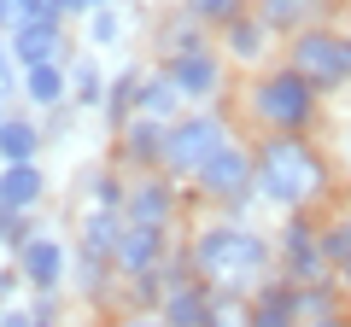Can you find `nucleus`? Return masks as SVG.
Masks as SVG:
<instances>
[{"label":"nucleus","mask_w":351,"mask_h":327,"mask_svg":"<svg viewBox=\"0 0 351 327\" xmlns=\"http://www.w3.org/2000/svg\"><path fill=\"white\" fill-rule=\"evenodd\" d=\"M188 257L193 275L217 292H258L263 280L276 275V228L240 222V216H199L188 228Z\"/></svg>","instance_id":"f257e3e1"},{"label":"nucleus","mask_w":351,"mask_h":327,"mask_svg":"<svg viewBox=\"0 0 351 327\" xmlns=\"http://www.w3.org/2000/svg\"><path fill=\"white\" fill-rule=\"evenodd\" d=\"M252 164H258V205L276 216L322 211L339 193V164L311 135H258L252 140Z\"/></svg>","instance_id":"f03ea898"},{"label":"nucleus","mask_w":351,"mask_h":327,"mask_svg":"<svg viewBox=\"0 0 351 327\" xmlns=\"http://www.w3.org/2000/svg\"><path fill=\"white\" fill-rule=\"evenodd\" d=\"M322 112H328V100L287 59L252 70L246 88H240V117H246L258 135H311V129L322 123Z\"/></svg>","instance_id":"7ed1b4c3"},{"label":"nucleus","mask_w":351,"mask_h":327,"mask_svg":"<svg viewBox=\"0 0 351 327\" xmlns=\"http://www.w3.org/2000/svg\"><path fill=\"white\" fill-rule=\"evenodd\" d=\"M234 135L240 129H234V117H228V105H188V112L164 129V164L158 170L170 181H182V187H193V176H199Z\"/></svg>","instance_id":"20e7f679"},{"label":"nucleus","mask_w":351,"mask_h":327,"mask_svg":"<svg viewBox=\"0 0 351 327\" xmlns=\"http://www.w3.org/2000/svg\"><path fill=\"white\" fill-rule=\"evenodd\" d=\"M188 193L205 205V211H217V216H240V222H252V211H258V164H252V140L234 135L199 176H193Z\"/></svg>","instance_id":"39448f33"},{"label":"nucleus","mask_w":351,"mask_h":327,"mask_svg":"<svg viewBox=\"0 0 351 327\" xmlns=\"http://www.w3.org/2000/svg\"><path fill=\"white\" fill-rule=\"evenodd\" d=\"M281 59L311 82L322 100H339L351 88V47H346V24H311L299 36L281 41Z\"/></svg>","instance_id":"423d86ee"},{"label":"nucleus","mask_w":351,"mask_h":327,"mask_svg":"<svg viewBox=\"0 0 351 327\" xmlns=\"http://www.w3.org/2000/svg\"><path fill=\"white\" fill-rule=\"evenodd\" d=\"M276 269L293 287H311V280H334L322 252V211H287L276 216Z\"/></svg>","instance_id":"0eeeda50"},{"label":"nucleus","mask_w":351,"mask_h":327,"mask_svg":"<svg viewBox=\"0 0 351 327\" xmlns=\"http://www.w3.org/2000/svg\"><path fill=\"white\" fill-rule=\"evenodd\" d=\"M193 193L182 181H170L164 170H141L129 176V193H123V222H147V228H176L182 222V205Z\"/></svg>","instance_id":"6e6552de"},{"label":"nucleus","mask_w":351,"mask_h":327,"mask_svg":"<svg viewBox=\"0 0 351 327\" xmlns=\"http://www.w3.org/2000/svg\"><path fill=\"white\" fill-rule=\"evenodd\" d=\"M158 64V59H152ZM164 70L176 76V88H182V100L188 105H223L228 100V76H234V64L223 59V47H199V53H182V59H164Z\"/></svg>","instance_id":"1a4fd4ad"},{"label":"nucleus","mask_w":351,"mask_h":327,"mask_svg":"<svg viewBox=\"0 0 351 327\" xmlns=\"http://www.w3.org/2000/svg\"><path fill=\"white\" fill-rule=\"evenodd\" d=\"M12 269H18V280H24L29 292H64V280H71V239L53 234V228H36V234L18 246Z\"/></svg>","instance_id":"9d476101"},{"label":"nucleus","mask_w":351,"mask_h":327,"mask_svg":"<svg viewBox=\"0 0 351 327\" xmlns=\"http://www.w3.org/2000/svg\"><path fill=\"white\" fill-rule=\"evenodd\" d=\"M170 246H176V228L129 222V228H123V239H117V252H112L117 287H129V280H141V275H158L164 257H170Z\"/></svg>","instance_id":"9b49d317"},{"label":"nucleus","mask_w":351,"mask_h":327,"mask_svg":"<svg viewBox=\"0 0 351 327\" xmlns=\"http://www.w3.org/2000/svg\"><path fill=\"white\" fill-rule=\"evenodd\" d=\"M217 47H223V59L234 64V70H263V64H276V47L281 36L269 24H263L258 12H240L234 24L217 29Z\"/></svg>","instance_id":"f8f14e48"},{"label":"nucleus","mask_w":351,"mask_h":327,"mask_svg":"<svg viewBox=\"0 0 351 327\" xmlns=\"http://www.w3.org/2000/svg\"><path fill=\"white\" fill-rule=\"evenodd\" d=\"M6 47H12L18 70H29V64H71L76 59V41H71V29H64V18H36V24L12 29Z\"/></svg>","instance_id":"ddd939ff"},{"label":"nucleus","mask_w":351,"mask_h":327,"mask_svg":"<svg viewBox=\"0 0 351 327\" xmlns=\"http://www.w3.org/2000/svg\"><path fill=\"white\" fill-rule=\"evenodd\" d=\"M164 129H170V123H152V117L135 112L123 129H112V152H106V158H112L117 170H129V176L158 170V164H164Z\"/></svg>","instance_id":"4468645a"},{"label":"nucleus","mask_w":351,"mask_h":327,"mask_svg":"<svg viewBox=\"0 0 351 327\" xmlns=\"http://www.w3.org/2000/svg\"><path fill=\"white\" fill-rule=\"evenodd\" d=\"M211 36L217 29H205L199 18L176 0V6H164L158 18H152V59H182V53H199V47H211Z\"/></svg>","instance_id":"2eb2a0df"},{"label":"nucleus","mask_w":351,"mask_h":327,"mask_svg":"<svg viewBox=\"0 0 351 327\" xmlns=\"http://www.w3.org/2000/svg\"><path fill=\"white\" fill-rule=\"evenodd\" d=\"M334 6L339 0H252V12L276 29L281 41L299 36V29H311V24H334Z\"/></svg>","instance_id":"dca6fc26"},{"label":"nucleus","mask_w":351,"mask_h":327,"mask_svg":"<svg viewBox=\"0 0 351 327\" xmlns=\"http://www.w3.org/2000/svg\"><path fill=\"white\" fill-rule=\"evenodd\" d=\"M47 152V123L41 112H6L0 117V164H36Z\"/></svg>","instance_id":"f3484780"},{"label":"nucleus","mask_w":351,"mask_h":327,"mask_svg":"<svg viewBox=\"0 0 351 327\" xmlns=\"http://www.w3.org/2000/svg\"><path fill=\"white\" fill-rule=\"evenodd\" d=\"M18 100L29 105V112H64L71 105V70L64 64H29V70H18Z\"/></svg>","instance_id":"a211bd4d"},{"label":"nucleus","mask_w":351,"mask_h":327,"mask_svg":"<svg viewBox=\"0 0 351 327\" xmlns=\"http://www.w3.org/2000/svg\"><path fill=\"white\" fill-rule=\"evenodd\" d=\"M47 170L36 164H0V211H29L36 216L41 205H47Z\"/></svg>","instance_id":"6ab92c4d"},{"label":"nucleus","mask_w":351,"mask_h":327,"mask_svg":"<svg viewBox=\"0 0 351 327\" xmlns=\"http://www.w3.org/2000/svg\"><path fill=\"white\" fill-rule=\"evenodd\" d=\"M64 292H76L82 304H106V298H117V269L106 257L71 246V280H64Z\"/></svg>","instance_id":"aec40b11"},{"label":"nucleus","mask_w":351,"mask_h":327,"mask_svg":"<svg viewBox=\"0 0 351 327\" xmlns=\"http://www.w3.org/2000/svg\"><path fill=\"white\" fill-rule=\"evenodd\" d=\"M158 315H164V327H205V315H211V287H205L199 275H188V280H176V287H164Z\"/></svg>","instance_id":"412c9836"},{"label":"nucleus","mask_w":351,"mask_h":327,"mask_svg":"<svg viewBox=\"0 0 351 327\" xmlns=\"http://www.w3.org/2000/svg\"><path fill=\"white\" fill-rule=\"evenodd\" d=\"M71 112H82V117H100V105H106V88H112V76H106V64H100V53H76L71 64Z\"/></svg>","instance_id":"4be33fe9"},{"label":"nucleus","mask_w":351,"mask_h":327,"mask_svg":"<svg viewBox=\"0 0 351 327\" xmlns=\"http://www.w3.org/2000/svg\"><path fill=\"white\" fill-rule=\"evenodd\" d=\"M123 211H100V205H82L76 211V239L71 246H82V252H94V257H106L112 263V252H117V239H123Z\"/></svg>","instance_id":"5701e85b"},{"label":"nucleus","mask_w":351,"mask_h":327,"mask_svg":"<svg viewBox=\"0 0 351 327\" xmlns=\"http://www.w3.org/2000/svg\"><path fill=\"white\" fill-rule=\"evenodd\" d=\"M135 112H141V117H152V123H176V117L188 112V100H182V88H176V76L164 70V64H147Z\"/></svg>","instance_id":"b1692460"},{"label":"nucleus","mask_w":351,"mask_h":327,"mask_svg":"<svg viewBox=\"0 0 351 327\" xmlns=\"http://www.w3.org/2000/svg\"><path fill=\"white\" fill-rule=\"evenodd\" d=\"M252 327H304L299 310H293V280L281 269L252 292Z\"/></svg>","instance_id":"393cba45"},{"label":"nucleus","mask_w":351,"mask_h":327,"mask_svg":"<svg viewBox=\"0 0 351 327\" xmlns=\"http://www.w3.org/2000/svg\"><path fill=\"white\" fill-rule=\"evenodd\" d=\"M141 76H147V64H141V59H129V64H117V70H112V88H106V105H100L106 129H123L129 117H135V100H141Z\"/></svg>","instance_id":"a878e982"},{"label":"nucleus","mask_w":351,"mask_h":327,"mask_svg":"<svg viewBox=\"0 0 351 327\" xmlns=\"http://www.w3.org/2000/svg\"><path fill=\"white\" fill-rule=\"evenodd\" d=\"M129 29H135V18H129L123 6L112 0V6H100V12H88V18H82V47H88V53L123 47V41H129Z\"/></svg>","instance_id":"bb28decb"},{"label":"nucleus","mask_w":351,"mask_h":327,"mask_svg":"<svg viewBox=\"0 0 351 327\" xmlns=\"http://www.w3.org/2000/svg\"><path fill=\"white\" fill-rule=\"evenodd\" d=\"M123 193H129V170H117L112 158L82 170V205H100V211H123Z\"/></svg>","instance_id":"cd10ccee"},{"label":"nucleus","mask_w":351,"mask_h":327,"mask_svg":"<svg viewBox=\"0 0 351 327\" xmlns=\"http://www.w3.org/2000/svg\"><path fill=\"white\" fill-rule=\"evenodd\" d=\"M322 252H328V269H334L339 292L351 298V222L339 211H322Z\"/></svg>","instance_id":"c85d7f7f"},{"label":"nucleus","mask_w":351,"mask_h":327,"mask_svg":"<svg viewBox=\"0 0 351 327\" xmlns=\"http://www.w3.org/2000/svg\"><path fill=\"white\" fill-rule=\"evenodd\" d=\"M293 310L299 322H328V315L351 310V298L339 292V280H311V287H293Z\"/></svg>","instance_id":"c756f323"},{"label":"nucleus","mask_w":351,"mask_h":327,"mask_svg":"<svg viewBox=\"0 0 351 327\" xmlns=\"http://www.w3.org/2000/svg\"><path fill=\"white\" fill-rule=\"evenodd\" d=\"M205 327H252V298L246 292H217L211 287V315Z\"/></svg>","instance_id":"7c9ffc66"},{"label":"nucleus","mask_w":351,"mask_h":327,"mask_svg":"<svg viewBox=\"0 0 351 327\" xmlns=\"http://www.w3.org/2000/svg\"><path fill=\"white\" fill-rule=\"evenodd\" d=\"M182 6H188L205 29H223V24H234L240 12H252V0H182Z\"/></svg>","instance_id":"2f4dec72"},{"label":"nucleus","mask_w":351,"mask_h":327,"mask_svg":"<svg viewBox=\"0 0 351 327\" xmlns=\"http://www.w3.org/2000/svg\"><path fill=\"white\" fill-rule=\"evenodd\" d=\"M36 216H29V211H0V252H6V257H18V246H24V239L29 234H36Z\"/></svg>","instance_id":"473e14b6"},{"label":"nucleus","mask_w":351,"mask_h":327,"mask_svg":"<svg viewBox=\"0 0 351 327\" xmlns=\"http://www.w3.org/2000/svg\"><path fill=\"white\" fill-rule=\"evenodd\" d=\"M112 327H164V315L158 310H117Z\"/></svg>","instance_id":"72a5a7b5"},{"label":"nucleus","mask_w":351,"mask_h":327,"mask_svg":"<svg viewBox=\"0 0 351 327\" xmlns=\"http://www.w3.org/2000/svg\"><path fill=\"white\" fill-rule=\"evenodd\" d=\"M0 88L18 94V59H12V47H6V36H0Z\"/></svg>","instance_id":"f704fd0d"},{"label":"nucleus","mask_w":351,"mask_h":327,"mask_svg":"<svg viewBox=\"0 0 351 327\" xmlns=\"http://www.w3.org/2000/svg\"><path fill=\"white\" fill-rule=\"evenodd\" d=\"M0 327H36V310L29 304H6L0 310Z\"/></svg>","instance_id":"c9c22d12"},{"label":"nucleus","mask_w":351,"mask_h":327,"mask_svg":"<svg viewBox=\"0 0 351 327\" xmlns=\"http://www.w3.org/2000/svg\"><path fill=\"white\" fill-rule=\"evenodd\" d=\"M53 6H59V18H64V24H76V18H88V0H53Z\"/></svg>","instance_id":"e433bc0d"},{"label":"nucleus","mask_w":351,"mask_h":327,"mask_svg":"<svg viewBox=\"0 0 351 327\" xmlns=\"http://www.w3.org/2000/svg\"><path fill=\"white\" fill-rule=\"evenodd\" d=\"M304 327H351V310H339V315H328V322H304Z\"/></svg>","instance_id":"4c0bfd02"},{"label":"nucleus","mask_w":351,"mask_h":327,"mask_svg":"<svg viewBox=\"0 0 351 327\" xmlns=\"http://www.w3.org/2000/svg\"><path fill=\"white\" fill-rule=\"evenodd\" d=\"M339 164H346V176H351V129H346V140H339Z\"/></svg>","instance_id":"58836bf2"},{"label":"nucleus","mask_w":351,"mask_h":327,"mask_svg":"<svg viewBox=\"0 0 351 327\" xmlns=\"http://www.w3.org/2000/svg\"><path fill=\"white\" fill-rule=\"evenodd\" d=\"M100 6H112V0H88V12H100Z\"/></svg>","instance_id":"ea45409f"},{"label":"nucleus","mask_w":351,"mask_h":327,"mask_svg":"<svg viewBox=\"0 0 351 327\" xmlns=\"http://www.w3.org/2000/svg\"><path fill=\"white\" fill-rule=\"evenodd\" d=\"M339 216H346V222H351V199H346V205H339Z\"/></svg>","instance_id":"a19ab883"},{"label":"nucleus","mask_w":351,"mask_h":327,"mask_svg":"<svg viewBox=\"0 0 351 327\" xmlns=\"http://www.w3.org/2000/svg\"><path fill=\"white\" fill-rule=\"evenodd\" d=\"M36 327H64V322H36Z\"/></svg>","instance_id":"79ce46f5"},{"label":"nucleus","mask_w":351,"mask_h":327,"mask_svg":"<svg viewBox=\"0 0 351 327\" xmlns=\"http://www.w3.org/2000/svg\"><path fill=\"white\" fill-rule=\"evenodd\" d=\"M346 47H351V24H346Z\"/></svg>","instance_id":"37998d69"},{"label":"nucleus","mask_w":351,"mask_h":327,"mask_svg":"<svg viewBox=\"0 0 351 327\" xmlns=\"http://www.w3.org/2000/svg\"><path fill=\"white\" fill-rule=\"evenodd\" d=\"M339 6H346V12H351V0H339Z\"/></svg>","instance_id":"c03bdc74"}]
</instances>
